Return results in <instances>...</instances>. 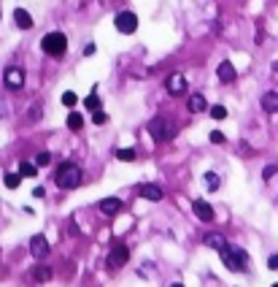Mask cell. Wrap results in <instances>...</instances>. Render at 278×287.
<instances>
[{
    "label": "cell",
    "instance_id": "1",
    "mask_svg": "<svg viewBox=\"0 0 278 287\" xmlns=\"http://www.w3.org/2000/svg\"><path fill=\"white\" fill-rule=\"evenodd\" d=\"M81 179H84V174H81V168H79L76 163H62L57 168V187H62V190L79 187Z\"/></svg>",
    "mask_w": 278,
    "mask_h": 287
},
{
    "label": "cell",
    "instance_id": "2",
    "mask_svg": "<svg viewBox=\"0 0 278 287\" xmlns=\"http://www.w3.org/2000/svg\"><path fill=\"white\" fill-rule=\"evenodd\" d=\"M149 135L154 141H159V144H165V141H170L176 135V125L168 117H154L149 122Z\"/></svg>",
    "mask_w": 278,
    "mask_h": 287
},
{
    "label": "cell",
    "instance_id": "3",
    "mask_svg": "<svg viewBox=\"0 0 278 287\" xmlns=\"http://www.w3.org/2000/svg\"><path fill=\"white\" fill-rule=\"evenodd\" d=\"M219 255H221V260H224V265L230 271H246V265H249L246 252L243 249H238V246H221Z\"/></svg>",
    "mask_w": 278,
    "mask_h": 287
},
{
    "label": "cell",
    "instance_id": "4",
    "mask_svg": "<svg viewBox=\"0 0 278 287\" xmlns=\"http://www.w3.org/2000/svg\"><path fill=\"white\" fill-rule=\"evenodd\" d=\"M41 49H43L46 54H52V57H60V54L68 49V38H65L62 33H49V35H43Z\"/></svg>",
    "mask_w": 278,
    "mask_h": 287
},
{
    "label": "cell",
    "instance_id": "5",
    "mask_svg": "<svg viewBox=\"0 0 278 287\" xmlns=\"http://www.w3.org/2000/svg\"><path fill=\"white\" fill-rule=\"evenodd\" d=\"M114 24H116V30H119V33L130 35V33H135V30H138V17H135L133 11H122V14H116Z\"/></svg>",
    "mask_w": 278,
    "mask_h": 287
},
{
    "label": "cell",
    "instance_id": "6",
    "mask_svg": "<svg viewBox=\"0 0 278 287\" xmlns=\"http://www.w3.org/2000/svg\"><path fill=\"white\" fill-rule=\"evenodd\" d=\"M127 260H130L127 244H114V249H111V255H108V265H111V268H122Z\"/></svg>",
    "mask_w": 278,
    "mask_h": 287
},
{
    "label": "cell",
    "instance_id": "7",
    "mask_svg": "<svg viewBox=\"0 0 278 287\" xmlns=\"http://www.w3.org/2000/svg\"><path fill=\"white\" fill-rule=\"evenodd\" d=\"M30 255H33L35 260H43L49 255V241H46V236H33L30 239Z\"/></svg>",
    "mask_w": 278,
    "mask_h": 287
},
{
    "label": "cell",
    "instance_id": "8",
    "mask_svg": "<svg viewBox=\"0 0 278 287\" xmlns=\"http://www.w3.org/2000/svg\"><path fill=\"white\" fill-rule=\"evenodd\" d=\"M3 79H6V87H8V89H19V87L24 84V70L17 68V65H11V68H6Z\"/></svg>",
    "mask_w": 278,
    "mask_h": 287
},
{
    "label": "cell",
    "instance_id": "9",
    "mask_svg": "<svg viewBox=\"0 0 278 287\" xmlns=\"http://www.w3.org/2000/svg\"><path fill=\"white\" fill-rule=\"evenodd\" d=\"M165 89H168L170 95H176V98H179V95L186 92V79L181 76V73H170L168 82H165Z\"/></svg>",
    "mask_w": 278,
    "mask_h": 287
},
{
    "label": "cell",
    "instance_id": "10",
    "mask_svg": "<svg viewBox=\"0 0 278 287\" xmlns=\"http://www.w3.org/2000/svg\"><path fill=\"white\" fill-rule=\"evenodd\" d=\"M192 211H195L197 220H203V222H211V220H214V209H211V203H205V200H195V203H192Z\"/></svg>",
    "mask_w": 278,
    "mask_h": 287
},
{
    "label": "cell",
    "instance_id": "11",
    "mask_svg": "<svg viewBox=\"0 0 278 287\" xmlns=\"http://www.w3.org/2000/svg\"><path fill=\"white\" fill-rule=\"evenodd\" d=\"M216 73H219V82H224V84H232V82H235V76H238L235 68H232V63H227V60H224V63H219V70H216Z\"/></svg>",
    "mask_w": 278,
    "mask_h": 287
},
{
    "label": "cell",
    "instance_id": "12",
    "mask_svg": "<svg viewBox=\"0 0 278 287\" xmlns=\"http://www.w3.org/2000/svg\"><path fill=\"white\" fill-rule=\"evenodd\" d=\"M262 109L267 114H278V92H265L262 95Z\"/></svg>",
    "mask_w": 278,
    "mask_h": 287
},
{
    "label": "cell",
    "instance_id": "13",
    "mask_svg": "<svg viewBox=\"0 0 278 287\" xmlns=\"http://www.w3.org/2000/svg\"><path fill=\"white\" fill-rule=\"evenodd\" d=\"M140 198L146 200H162V190L157 184H140Z\"/></svg>",
    "mask_w": 278,
    "mask_h": 287
},
{
    "label": "cell",
    "instance_id": "14",
    "mask_svg": "<svg viewBox=\"0 0 278 287\" xmlns=\"http://www.w3.org/2000/svg\"><path fill=\"white\" fill-rule=\"evenodd\" d=\"M119 209H122V200H119V198H103V200H100V211L108 214V217H111V214H116Z\"/></svg>",
    "mask_w": 278,
    "mask_h": 287
},
{
    "label": "cell",
    "instance_id": "15",
    "mask_svg": "<svg viewBox=\"0 0 278 287\" xmlns=\"http://www.w3.org/2000/svg\"><path fill=\"white\" fill-rule=\"evenodd\" d=\"M186 109H189L192 114H200V111H205V109H208V103H205V98H203V95L197 92V95H192V98H189Z\"/></svg>",
    "mask_w": 278,
    "mask_h": 287
},
{
    "label": "cell",
    "instance_id": "16",
    "mask_svg": "<svg viewBox=\"0 0 278 287\" xmlns=\"http://www.w3.org/2000/svg\"><path fill=\"white\" fill-rule=\"evenodd\" d=\"M14 19H17V24H19L22 30H30V27H33V17H30L24 8H17V11H14Z\"/></svg>",
    "mask_w": 278,
    "mask_h": 287
},
{
    "label": "cell",
    "instance_id": "17",
    "mask_svg": "<svg viewBox=\"0 0 278 287\" xmlns=\"http://www.w3.org/2000/svg\"><path fill=\"white\" fill-rule=\"evenodd\" d=\"M33 279L41 282V285H43V282H49V279H52V268H49V265H35V268H33Z\"/></svg>",
    "mask_w": 278,
    "mask_h": 287
},
{
    "label": "cell",
    "instance_id": "18",
    "mask_svg": "<svg viewBox=\"0 0 278 287\" xmlns=\"http://www.w3.org/2000/svg\"><path fill=\"white\" fill-rule=\"evenodd\" d=\"M205 244H208L211 249H221V246H227V241H224L221 233H208L205 236Z\"/></svg>",
    "mask_w": 278,
    "mask_h": 287
},
{
    "label": "cell",
    "instance_id": "19",
    "mask_svg": "<svg viewBox=\"0 0 278 287\" xmlns=\"http://www.w3.org/2000/svg\"><path fill=\"white\" fill-rule=\"evenodd\" d=\"M81 125H84V117H81V114H68V128L70 130H81Z\"/></svg>",
    "mask_w": 278,
    "mask_h": 287
},
{
    "label": "cell",
    "instance_id": "20",
    "mask_svg": "<svg viewBox=\"0 0 278 287\" xmlns=\"http://www.w3.org/2000/svg\"><path fill=\"white\" fill-rule=\"evenodd\" d=\"M35 174H38V165H33V163L19 165V176H35Z\"/></svg>",
    "mask_w": 278,
    "mask_h": 287
},
{
    "label": "cell",
    "instance_id": "21",
    "mask_svg": "<svg viewBox=\"0 0 278 287\" xmlns=\"http://www.w3.org/2000/svg\"><path fill=\"white\" fill-rule=\"evenodd\" d=\"M205 187H208V190H219V176H216L214 171L205 174Z\"/></svg>",
    "mask_w": 278,
    "mask_h": 287
},
{
    "label": "cell",
    "instance_id": "22",
    "mask_svg": "<svg viewBox=\"0 0 278 287\" xmlns=\"http://www.w3.org/2000/svg\"><path fill=\"white\" fill-rule=\"evenodd\" d=\"M116 157L122 160V163H133V160H135V149H119Z\"/></svg>",
    "mask_w": 278,
    "mask_h": 287
},
{
    "label": "cell",
    "instance_id": "23",
    "mask_svg": "<svg viewBox=\"0 0 278 287\" xmlns=\"http://www.w3.org/2000/svg\"><path fill=\"white\" fill-rule=\"evenodd\" d=\"M84 103H87V109H92V111H100V98H98V95H89V98L87 100H84Z\"/></svg>",
    "mask_w": 278,
    "mask_h": 287
},
{
    "label": "cell",
    "instance_id": "24",
    "mask_svg": "<svg viewBox=\"0 0 278 287\" xmlns=\"http://www.w3.org/2000/svg\"><path fill=\"white\" fill-rule=\"evenodd\" d=\"M19 179H22L19 174H8V176H6V187H8V190H17V187H19Z\"/></svg>",
    "mask_w": 278,
    "mask_h": 287
},
{
    "label": "cell",
    "instance_id": "25",
    "mask_svg": "<svg viewBox=\"0 0 278 287\" xmlns=\"http://www.w3.org/2000/svg\"><path fill=\"white\" fill-rule=\"evenodd\" d=\"M211 117H214V119H224L227 117V109H224V106H211Z\"/></svg>",
    "mask_w": 278,
    "mask_h": 287
},
{
    "label": "cell",
    "instance_id": "26",
    "mask_svg": "<svg viewBox=\"0 0 278 287\" xmlns=\"http://www.w3.org/2000/svg\"><path fill=\"white\" fill-rule=\"evenodd\" d=\"M49 163H52V155L49 152H41L38 157H35V165H38V168H43V165H49Z\"/></svg>",
    "mask_w": 278,
    "mask_h": 287
},
{
    "label": "cell",
    "instance_id": "27",
    "mask_svg": "<svg viewBox=\"0 0 278 287\" xmlns=\"http://www.w3.org/2000/svg\"><path fill=\"white\" fill-rule=\"evenodd\" d=\"M76 100H79V98H76V92H65L62 95V106H76Z\"/></svg>",
    "mask_w": 278,
    "mask_h": 287
},
{
    "label": "cell",
    "instance_id": "28",
    "mask_svg": "<svg viewBox=\"0 0 278 287\" xmlns=\"http://www.w3.org/2000/svg\"><path fill=\"white\" fill-rule=\"evenodd\" d=\"M211 144H224V133H221V130H214V133H211Z\"/></svg>",
    "mask_w": 278,
    "mask_h": 287
},
{
    "label": "cell",
    "instance_id": "29",
    "mask_svg": "<svg viewBox=\"0 0 278 287\" xmlns=\"http://www.w3.org/2000/svg\"><path fill=\"white\" fill-rule=\"evenodd\" d=\"M30 119H33V122H38V119H41V106H38V103L30 109Z\"/></svg>",
    "mask_w": 278,
    "mask_h": 287
},
{
    "label": "cell",
    "instance_id": "30",
    "mask_svg": "<svg viewBox=\"0 0 278 287\" xmlns=\"http://www.w3.org/2000/svg\"><path fill=\"white\" fill-rule=\"evenodd\" d=\"M105 119H108V117H105L103 111H95V114H92V122H95V125H103Z\"/></svg>",
    "mask_w": 278,
    "mask_h": 287
},
{
    "label": "cell",
    "instance_id": "31",
    "mask_svg": "<svg viewBox=\"0 0 278 287\" xmlns=\"http://www.w3.org/2000/svg\"><path fill=\"white\" fill-rule=\"evenodd\" d=\"M273 174H276V165H267V168L262 171V179H270Z\"/></svg>",
    "mask_w": 278,
    "mask_h": 287
},
{
    "label": "cell",
    "instance_id": "32",
    "mask_svg": "<svg viewBox=\"0 0 278 287\" xmlns=\"http://www.w3.org/2000/svg\"><path fill=\"white\" fill-rule=\"evenodd\" d=\"M267 268H273V271L278 268V255H270V260H267Z\"/></svg>",
    "mask_w": 278,
    "mask_h": 287
},
{
    "label": "cell",
    "instance_id": "33",
    "mask_svg": "<svg viewBox=\"0 0 278 287\" xmlns=\"http://www.w3.org/2000/svg\"><path fill=\"white\" fill-rule=\"evenodd\" d=\"M84 54H87V57H89V54H95V44H87V46H84Z\"/></svg>",
    "mask_w": 278,
    "mask_h": 287
},
{
    "label": "cell",
    "instance_id": "34",
    "mask_svg": "<svg viewBox=\"0 0 278 287\" xmlns=\"http://www.w3.org/2000/svg\"><path fill=\"white\" fill-rule=\"evenodd\" d=\"M170 287H184V285H181V282H173V285H170Z\"/></svg>",
    "mask_w": 278,
    "mask_h": 287
},
{
    "label": "cell",
    "instance_id": "35",
    "mask_svg": "<svg viewBox=\"0 0 278 287\" xmlns=\"http://www.w3.org/2000/svg\"><path fill=\"white\" fill-rule=\"evenodd\" d=\"M273 287H278V285H273Z\"/></svg>",
    "mask_w": 278,
    "mask_h": 287
}]
</instances>
